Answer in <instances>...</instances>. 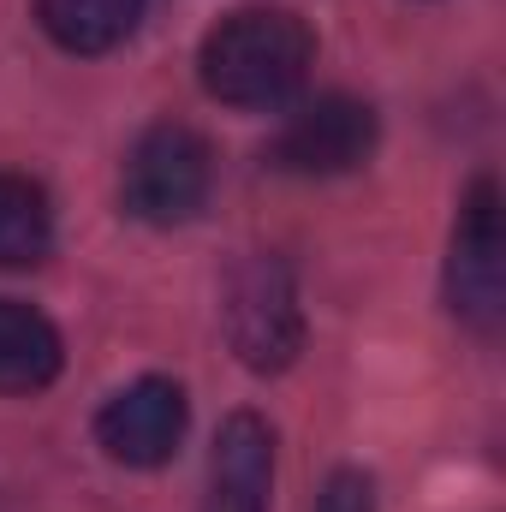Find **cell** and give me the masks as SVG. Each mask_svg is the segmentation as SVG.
I'll use <instances>...</instances> for the list:
<instances>
[{
    "mask_svg": "<svg viewBox=\"0 0 506 512\" xmlns=\"http://www.w3.org/2000/svg\"><path fill=\"white\" fill-rule=\"evenodd\" d=\"M209 179H215V155L209 143L179 120L149 126L126 155V209L149 227H179L209 203Z\"/></svg>",
    "mask_w": 506,
    "mask_h": 512,
    "instance_id": "cell-2",
    "label": "cell"
},
{
    "mask_svg": "<svg viewBox=\"0 0 506 512\" xmlns=\"http://www.w3.org/2000/svg\"><path fill=\"white\" fill-rule=\"evenodd\" d=\"M376 155V108L358 96H316L274 131L268 161L298 179H334Z\"/></svg>",
    "mask_w": 506,
    "mask_h": 512,
    "instance_id": "cell-5",
    "label": "cell"
},
{
    "mask_svg": "<svg viewBox=\"0 0 506 512\" xmlns=\"http://www.w3.org/2000/svg\"><path fill=\"white\" fill-rule=\"evenodd\" d=\"M227 340L251 370H286L304 346V310H298V286L286 274V262L251 256L233 268L227 280Z\"/></svg>",
    "mask_w": 506,
    "mask_h": 512,
    "instance_id": "cell-3",
    "label": "cell"
},
{
    "mask_svg": "<svg viewBox=\"0 0 506 512\" xmlns=\"http://www.w3.org/2000/svg\"><path fill=\"white\" fill-rule=\"evenodd\" d=\"M185 387L167 382V376H143V382L120 387L102 411H96V441L114 465H131V471H155L179 453L185 441Z\"/></svg>",
    "mask_w": 506,
    "mask_h": 512,
    "instance_id": "cell-6",
    "label": "cell"
},
{
    "mask_svg": "<svg viewBox=\"0 0 506 512\" xmlns=\"http://www.w3.org/2000/svg\"><path fill=\"white\" fill-rule=\"evenodd\" d=\"M506 239H501V191L495 179H477L459 203L453 227V256H447V298L453 316L471 322L477 334H495L506 310Z\"/></svg>",
    "mask_w": 506,
    "mask_h": 512,
    "instance_id": "cell-4",
    "label": "cell"
},
{
    "mask_svg": "<svg viewBox=\"0 0 506 512\" xmlns=\"http://www.w3.org/2000/svg\"><path fill=\"white\" fill-rule=\"evenodd\" d=\"M274 501V429L256 411H233L209 453L203 512H268Z\"/></svg>",
    "mask_w": 506,
    "mask_h": 512,
    "instance_id": "cell-7",
    "label": "cell"
},
{
    "mask_svg": "<svg viewBox=\"0 0 506 512\" xmlns=\"http://www.w3.org/2000/svg\"><path fill=\"white\" fill-rule=\"evenodd\" d=\"M316 60V36L298 12L280 6H239L227 12L203 48H197V72L203 90L227 108H280L304 90Z\"/></svg>",
    "mask_w": 506,
    "mask_h": 512,
    "instance_id": "cell-1",
    "label": "cell"
},
{
    "mask_svg": "<svg viewBox=\"0 0 506 512\" xmlns=\"http://www.w3.org/2000/svg\"><path fill=\"white\" fill-rule=\"evenodd\" d=\"M143 18V0H36V24L66 54H108Z\"/></svg>",
    "mask_w": 506,
    "mask_h": 512,
    "instance_id": "cell-9",
    "label": "cell"
},
{
    "mask_svg": "<svg viewBox=\"0 0 506 512\" xmlns=\"http://www.w3.org/2000/svg\"><path fill=\"white\" fill-rule=\"evenodd\" d=\"M316 512H376V483L364 471H334Z\"/></svg>",
    "mask_w": 506,
    "mask_h": 512,
    "instance_id": "cell-11",
    "label": "cell"
},
{
    "mask_svg": "<svg viewBox=\"0 0 506 512\" xmlns=\"http://www.w3.org/2000/svg\"><path fill=\"white\" fill-rule=\"evenodd\" d=\"M54 245L48 191L24 173H0V268H30Z\"/></svg>",
    "mask_w": 506,
    "mask_h": 512,
    "instance_id": "cell-10",
    "label": "cell"
},
{
    "mask_svg": "<svg viewBox=\"0 0 506 512\" xmlns=\"http://www.w3.org/2000/svg\"><path fill=\"white\" fill-rule=\"evenodd\" d=\"M60 364L66 352L54 322L18 298H0V393H36L60 376Z\"/></svg>",
    "mask_w": 506,
    "mask_h": 512,
    "instance_id": "cell-8",
    "label": "cell"
}]
</instances>
